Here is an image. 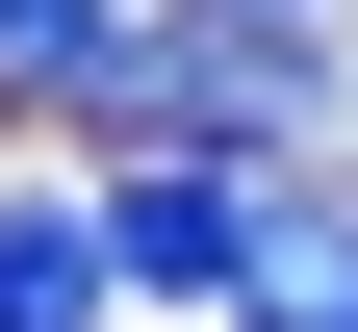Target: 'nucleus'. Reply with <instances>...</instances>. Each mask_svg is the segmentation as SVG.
I'll return each mask as SVG.
<instances>
[{"mask_svg": "<svg viewBox=\"0 0 358 332\" xmlns=\"http://www.w3.org/2000/svg\"><path fill=\"white\" fill-rule=\"evenodd\" d=\"M256 205H282V179H231V154H128L103 205H77L103 230V307H231L256 281Z\"/></svg>", "mask_w": 358, "mask_h": 332, "instance_id": "nucleus-1", "label": "nucleus"}, {"mask_svg": "<svg viewBox=\"0 0 358 332\" xmlns=\"http://www.w3.org/2000/svg\"><path fill=\"white\" fill-rule=\"evenodd\" d=\"M205 26H282V52H307V26H333V0H205Z\"/></svg>", "mask_w": 358, "mask_h": 332, "instance_id": "nucleus-5", "label": "nucleus"}, {"mask_svg": "<svg viewBox=\"0 0 358 332\" xmlns=\"http://www.w3.org/2000/svg\"><path fill=\"white\" fill-rule=\"evenodd\" d=\"M0 77H26V103H77V128H103V77H128V0H0Z\"/></svg>", "mask_w": 358, "mask_h": 332, "instance_id": "nucleus-3", "label": "nucleus"}, {"mask_svg": "<svg viewBox=\"0 0 358 332\" xmlns=\"http://www.w3.org/2000/svg\"><path fill=\"white\" fill-rule=\"evenodd\" d=\"M0 332H103V230L77 205H0Z\"/></svg>", "mask_w": 358, "mask_h": 332, "instance_id": "nucleus-4", "label": "nucleus"}, {"mask_svg": "<svg viewBox=\"0 0 358 332\" xmlns=\"http://www.w3.org/2000/svg\"><path fill=\"white\" fill-rule=\"evenodd\" d=\"M231 332H358V230H333V205H256V281H231Z\"/></svg>", "mask_w": 358, "mask_h": 332, "instance_id": "nucleus-2", "label": "nucleus"}]
</instances>
